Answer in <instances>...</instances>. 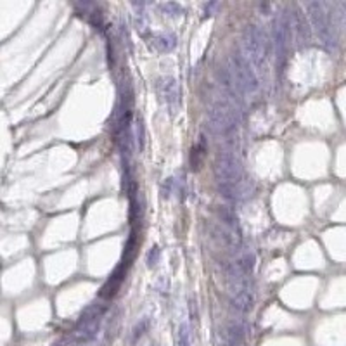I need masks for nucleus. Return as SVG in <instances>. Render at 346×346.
<instances>
[{"label": "nucleus", "instance_id": "12", "mask_svg": "<svg viewBox=\"0 0 346 346\" xmlns=\"http://www.w3.org/2000/svg\"><path fill=\"white\" fill-rule=\"evenodd\" d=\"M158 260H159V250H158V246H154L153 250L147 253V265H149V267H154V265L158 263Z\"/></svg>", "mask_w": 346, "mask_h": 346}, {"label": "nucleus", "instance_id": "10", "mask_svg": "<svg viewBox=\"0 0 346 346\" xmlns=\"http://www.w3.org/2000/svg\"><path fill=\"white\" fill-rule=\"evenodd\" d=\"M153 47L158 49L159 52H170V50L175 49L177 45V39L175 35H171V33H163V35H156L153 37Z\"/></svg>", "mask_w": 346, "mask_h": 346}, {"label": "nucleus", "instance_id": "11", "mask_svg": "<svg viewBox=\"0 0 346 346\" xmlns=\"http://www.w3.org/2000/svg\"><path fill=\"white\" fill-rule=\"evenodd\" d=\"M177 346H191V332H189L187 324H182L179 327V334H177Z\"/></svg>", "mask_w": 346, "mask_h": 346}, {"label": "nucleus", "instance_id": "3", "mask_svg": "<svg viewBox=\"0 0 346 346\" xmlns=\"http://www.w3.org/2000/svg\"><path fill=\"white\" fill-rule=\"evenodd\" d=\"M244 50L250 64L258 71L267 70V57H268V39L267 33L256 24H248L243 33Z\"/></svg>", "mask_w": 346, "mask_h": 346}, {"label": "nucleus", "instance_id": "6", "mask_svg": "<svg viewBox=\"0 0 346 346\" xmlns=\"http://www.w3.org/2000/svg\"><path fill=\"white\" fill-rule=\"evenodd\" d=\"M244 168L234 151H222L215 163V177L220 185H232L243 180Z\"/></svg>", "mask_w": 346, "mask_h": 346}, {"label": "nucleus", "instance_id": "7", "mask_svg": "<svg viewBox=\"0 0 346 346\" xmlns=\"http://www.w3.org/2000/svg\"><path fill=\"white\" fill-rule=\"evenodd\" d=\"M289 39H291V19L286 12H282L273 23V44H275V56L277 62L282 67L288 57L289 50Z\"/></svg>", "mask_w": 346, "mask_h": 346}, {"label": "nucleus", "instance_id": "1", "mask_svg": "<svg viewBox=\"0 0 346 346\" xmlns=\"http://www.w3.org/2000/svg\"><path fill=\"white\" fill-rule=\"evenodd\" d=\"M305 9L308 12V18L314 26L315 33H317L319 40L327 50H336L337 47V31L336 24L332 19L331 12H327L326 4L322 2H306Z\"/></svg>", "mask_w": 346, "mask_h": 346}, {"label": "nucleus", "instance_id": "14", "mask_svg": "<svg viewBox=\"0 0 346 346\" xmlns=\"http://www.w3.org/2000/svg\"><path fill=\"white\" fill-rule=\"evenodd\" d=\"M163 11H164V12H166V11H171V14H170V16H179V14H182V7L177 6V4H164V6H163Z\"/></svg>", "mask_w": 346, "mask_h": 346}, {"label": "nucleus", "instance_id": "9", "mask_svg": "<svg viewBox=\"0 0 346 346\" xmlns=\"http://www.w3.org/2000/svg\"><path fill=\"white\" fill-rule=\"evenodd\" d=\"M291 31H294L296 42H299V45H308V42H310V28H308L306 18L299 7H296L293 14H291Z\"/></svg>", "mask_w": 346, "mask_h": 346}, {"label": "nucleus", "instance_id": "4", "mask_svg": "<svg viewBox=\"0 0 346 346\" xmlns=\"http://www.w3.org/2000/svg\"><path fill=\"white\" fill-rule=\"evenodd\" d=\"M229 75L234 82L235 88L239 90V94L244 95H255L260 88L258 77H256V71L253 70V66L250 64L246 57L243 54L235 52L232 54L229 59Z\"/></svg>", "mask_w": 346, "mask_h": 346}, {"label": "nucleus", "instance_id": "13", "mask_svg": "<svg viewBox=\"0 0 346 346\" xmlns=\"http://www.w3.org/2000/svg\"><path fill=\"white\" fill-rule=\"evenodd\" d=\"M147 326H149V324H147V320H142V322H141V326H137V327H135V331H133V341L141 339L142 334H144V331L147 329Z\"/></svg>", "mask_w": 346, "mask_h": 346}, {"label": "nucleus", "instance_id": "8", "mask_svg": "<svg viewBox=\"0 0 346 346\" xmlns=\"http://www.w3.org/2000/svg\"><path fill=\"white\" fill-rule=\"evenodd\" d=\"M156 90H158L159 99L170 108V113H175V109L180 106V88L177 80L171 77L159 78Z\"/></svg>", "mask_w": 346, "mask_h": 346}, {"label": "nucleus", "instance_id": "5", "mask_svg": "<svg viewBox=\"0 0 346 346\" xmlns=\"http://www.w3.org/2000/svg\"><path fill=\"white\" fill-rule=\"evenodd\" d=\"M104 310H106V308L102 305L92 303V305L82 314L77 327H75L73 332H71V341H75V343H88L90 339H94L97 336V331H99L100 317H102Z\"/></svg>", "mask_w": 346, "mask_h": 346}, {"label": "nucleus", "instance_id": "2", "mask_svg": "<svg viewBox=\"0 0 346 346\" xmlns=\"http://www.w3.org/2000/svg\"><path fill=\"white\" fill-rule=\"evenodd\" d=\"M239 108L229 99H218L208 109V126L213 133L227 135L239 125Z\"/></svg>", "mask_w": 346, "mask_h": 346}]
</instances>
